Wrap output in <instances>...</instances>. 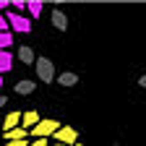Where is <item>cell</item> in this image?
Listing matches in <instances>:
<instances>
[{"mask_svg":"<svg viewBox=\"0 0 146 146\" xmlns=\"http://www.w3.org/2000/svg\"><path fill=\"white\" fill-rule=\"evenodd\" d=\"M29 131L26 128H13V131H5V141H26Z\"/></svg>","mask_w":146,"mask_h":146,"instance_id":"12","label":"cell"},{"mask_svg":"<svg viewBox=\"0 0 146 146\" xmlns=\"http://www.w3.org/2000/svg\"><path fill=\"white\" fill-rule=\"evenodd\" d=\"M18 60L26 63V65H34L36 63V55H34V50L29 44H24V47H18Z\"/></svg>","mask_w":146,"mask_h":146,"instance_id":"9","label":"cell"},{"mask_svg":"<svg viewBox=\"0 0 146 146\" xmlns=\"http://www.w3.org/2000/svg\"><path fill=\"white\" fill-rule=\"evenodd\" d=\"M42 5H44L42 0H29V5H26L29 16H31V18H39V16H42Z\"/></svg>","mask_w":146,"mask_h":146,"instance_id":"13","label":"cell"},{"mask_svg":"<svg viewBox=\"0 0 146 146\" xmlns=\"http://www.w3.org/2000/svg\"><path fill=\"white\" fill-rule=\"evenodd\" d=\"M0 89H3V78H0Z\"/></svg>","mask_w":146,"mask_h":146,"instance_id":"23","label":"cell"},{"mask_svg":"<svg viewBox=\"0 0 146 146\" xmlns=\"http://www.w3.org/2000/svg\"><path fill=\"white\" fill-rule=\"evenodd\" d=\"M0 128H3V117H0Z\"/></svg>","mask_w":146,"mask_h":146,"instance_id":"22","label":"cell"},{"mask_svg":"<svg viewBox=\"0 0 146 146\" xmlns=\"http://www.w3.org/2000/svg\"><path fill=\"white\" fill-rule=\"evenodd\" d=\"M11 5H13V13H21V11H26V5H29V3H26V0H13Z\"/></svg>","mask_w":146,"mask_h":146,"instance_id":"15","label":"cell"},{"mask_svg":"<svg viewBox=\"0 0 146 146\" xmlns=\"http://www.w3.org/2000/svg\"><path fill=\"white\" fill-rule=\"evenodd\" d=\"M8 70H13V55H11V50H0V78Z\"/></svg>","mask_w":146,"mask_h":146,"instance_id":"8","label":"cell"},{"mask_svg":"<svg viewBox=\"0 0 146 146\" xmlns=\"http://www.w3.org/2000/svg\"><path fill=\"white\" fill-rule=\"evenodd\" d=\"M34 68H36V76H39V81H44V84H52L55 78H58V76H55V65H52L50 58H36Z\"/></svg>","mask_w":146,"mask_h":146,"instance_id":"2","label":"cell"},{"mask_svg":"<svg viewBox=\"0 0 146 146\" xmlns=\"http://www.w3.org/2000/svg\"><path fill=\"white\" fill-rule=\"evenodd\" d=\"M39 123H42V117H39V112H36V110H26V112L21 115V128H26V131L36 128Z\"/></svg>","mask_w":146,"mask_h":146,"instance_id":"5","label":"cell"},{"mask_svg":"<svg viewBox=\"0 0 146 146\" xmlns=\"http://www.w3.org/2000/svg\"><path fill=\"white\" fill-rule=\"evenodd\" d=\"M13 47V34L11 31H0V50H8Z\"/></svg>","mask_w":146,"mask_h":146,"instance_id":"14","label":"cell"},{"mask_svg":"<svg viewBox=\"0 0 146 146\" xmlns=\"http://www.w3.org/2000/svg\"><path fill=\"white\" fill-rule=\"evenodd\" d=\"M60 128H63V125H60L58 120H42L36 128H31V131H29V136H34V138H50V136L58 133Z\"/></svg>","mask_w":146,"mask_h":146,"instance_id":"3","label":"cell"},{"mask_svg":"<svg viewBox=\"0 0 146 146\" xmlns=\"http://www.w3.org/2000/svg\"><path fill=\"white\" fill-rule=\"evenodd\" d=\"M29 146H50V141H47V138H34Z\"/></svg>","mask_w":146,"mask_h":146,"instance_id":"16","label":"cell"},{"mask_svg":"<svg viewBox=\"0 0 146 146\" xmlns=\"http://www.w3.org/2000/svg\"><path fill=\"white\" fill-rule=\"evenodd\" d=\"M5 18H8V24H11V29H13L16 34H29V31H31V18H29V16L8 11Z\"/></svg>","mask_w":146,"mask_h":146,"instance_id":"1","label":"cell"},{"mask_svg":"<svg viewBox=\"0 0 146 146\" xmlns=\"http://www.w3.org/2000/svg\"><path fill=\"white\" fill-rule=\"evenodd\" d=\"M50 18H52V26L58 29V31H65V29H68V16H65L60 8H55V11L50 13Z\"/></svg>","mask_w":146,"mask_h":146,"instance_id":"6","label":"cell"},{"mask_svg":"<svg viewBox=\"0 0 146 146\" xmlns=\"http://www.w3.org/2000/svg\"><path fill=\"white\" fill-rule=\"evenodd\" d=\"M58 84L65 86V89H70V86H76V84H78V76H76L73 70H65V73H60V76H58Z\"/></svg>","mask_w":146,"mask_h":146,"instance_id":"10","label":"cell"},{"mask_svg":"<svg viewBox=\"0 0 146 146\" xmlns=\"http://www.w3.org/2000/svg\"><path fill=\"white\" fill-rule=\"evenodd\" d=\"M13 89H16V94H21V97H29L31 91L36 89V84H34V81H18Z\"/></svg>","mask_w":146,"mask_h":146,"instance_id":"11","label":"cell"},{"mask_svg":"<svg viewBox=\"0 0 146 146\" xmlns=\"http://www.w3.org/2000/svg\"><path fill=\"white\" fill-rule=\"evenodd\" d=\"M8 26H11V24H8V18H5V16H0V31H11Z\"/></svg>","mask_w":146,"mask_h":146,"instance_id":"17","label":"cell"},{"mask_svg":"<svg viewBox=\"0 0 146 146\" xmlns=\"http://www.w3.org/2000/svg\"><path fill=\"white\" fill-rule=\"evenodd\" d=\"M76 146H84V143H76Z\"/></svg>","mask_w":146,"mask_h":146,"instance_id":"25","label":"cell"},{"mask_svg":"<svg viewBox=\"0 0 146 146\" xmlns=\"http://www.w3.org/2000/svg\"><path fill=\"white\" fill-rule=\"evenodd\" d=\"M52 146H63V143H52Z\"/></svg>","mask_w":146,"mask_h":146,"instance_id":"24","label":"cell"},{"mask_svg":"<svg viewBox=\"0 0 146 146\" xmlns=\"http://www.w3.org/2000/svg\"><path fill=\"white\" fill-rule=\"evenodd\" d=\"M115 146H117V143H115Z\"/></svg>","mask_w":146,"mask_h":146,"instance_id":"26","label":"cell"},{"mask_svg":"<svg viewBox=\"0 0 146 146\" xmlns=\"http://www.w3.org/2000/svg\"><path fill=\"white\" fill-rule=\"evenodd\" d=\"M8 5H11L8 0H0V16H3V13H8Z\"/></svg>","mask_w":146,"mask_h":146,"instance_id":"19","label":"cell"},{"mask_svg":"<svg viewBox=\"0 0 146 146\" xmlns=\"http://www.w3.org/2000/svg\"><path fill=\"white\" fill-rule=\"evenodd\" d=\"M3 146H29V143L26 141H5Z\"/></svg>","mask_w":146,"mask_h":146,"instance_id":"18","label":"cell"},{"mask_svg":"<svg viewBox=\"0 0 146 146\" xmlns=\"http://www.w3.org/2000/svg\"><path fill=\"white\" fill-rule=\"evenodd\" d=\"M5 104H8V99H5L3 94H0V107H5Z\"/></svg>","mask_w":146,"mask_h":146,"instance_id":"21","label":"cell"},{"mask_svg":"<svg viewBox=\"0 0 146 146\" xmlns=\"http://www.w3.org/2000/svg\"><path fill=\"white\" fill-rule=\"evenodd\" d=\"M55 143H63V146H76L78 143V133L73 131L70 125H63L58 133H55Z\"/></svg>","mask_w":146,"mask_h":146,"instance_id":"4","label":"cell"},{"mask_svg":"<svg viewBox=\"0 0 146 146\" xmlns=\"http://www.w3.org/2000/svg\"><path fill=\"white\" fill-rule=\"evenodd\" d=\"M21 115L24 112H8L3 117V133L5 131H13V128H21Z\"/></svg>","mask_w":146,"mask_h":146,"instance_id":"7","label":"cell"},{"mask_svg":"<svg viewBox=\"0 0 146 146\" xmlns=\"http://www.w3.org/2000/svg\"><path fill=\"white\" fill-rule=\"evenodd\" d=\"M138 86H141V89H146V73H143V76L138 78Z\"/></svg>","mask_w":146,"mask_h":146,"instance_id":"20","label":"cell"}]
</instances>
